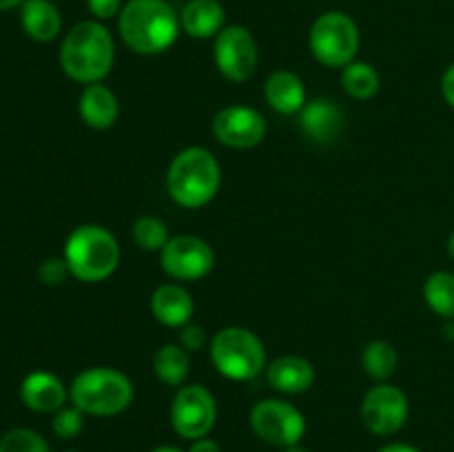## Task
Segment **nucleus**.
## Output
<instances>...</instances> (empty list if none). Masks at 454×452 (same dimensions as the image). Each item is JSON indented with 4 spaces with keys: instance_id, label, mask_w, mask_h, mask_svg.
<instances>
[{
    "instance_id": "nucleus-24",
    "label": "nucleus",
    "mask_w": 454,
    "mask_h": 452,
    "mask_svg": "<svg viewBox=\"0 0 454 452\" xmlns=\"http://www.w3.org/2000/svg\"><path fill=\"white\" fill-rule=\"evenodd\" d=\"M424 300L433 313L443 319H454V273L437 270L424 284Z\"/></svg>"
},
{
    "instance_id": "nucleus-31",
    "label": "nucleus",
    "mask_w": 454,
    "mask_h": 452,
    "mask_svg": "<svg viewBox=\"0 0 454 452\" xmlns=\"http://www.w3.org/2000/svg\"><path fill=\"white\" fill-rule=\"evenodd\" d=\"M89 12L98 18V20H109V18L120 16L124 3L122 0H87Z\"/></svg>"
},
{
    "instance_id": "nucleus-40",
    "label": "nucleus",
    "mask_w": 454,
    "mask_h": 452,
    "mask_svg": "<svg viewBox=\"0 0 454 452\" xmlns=\"http://www.w3.org/2000/svg\"><path fill=\"white\" fill-rule=\"evenodd\" d=\"M69 452H75V450H69Z\"/></svg>"
},
{
    "instance_id": "nucleus-2",
    "label": "nucleus",
    "mask_w": 454,
    "mask_h": 452,
    "mask_svg": "<svg viewBox=\"0 0 454 452\" xmlns=\"http://www.w3.org/2000/svg\"><path fill=\"white\" fill-rule=\"evenodd\" d=\"M114 60V35L100 20L78 22L62 40L60 66L75 82H102L109 75Z\"/></svg>"
},
{
    "instance_id": "nucleus-6",
    "label": "nucleus",
    "mask_w": 454,
    "mask_h": 452,
    "mask_svg": "<svg viewBox=\"0 0 454 452\" xmlns=\"http://www.w3.org/2000/svg\"><path fill=\"white\" fill-rule=\"evenodd\" d=\"M211 362L222 377L233 381L255 379L266 368V350L260 337L244 326H229L211 341Z\"/></svg>"
},
{
    "instance_id": "nucleus-17",
    "label": "nucleus",
    "mask_w": 454,
    "mask_h": 452,
    "mask_svg": "<svg viewBox=\"0 0 454 452\" xmlns=\"http://www.w3.org/2000/svg\"><path fill=\"white\" fill-rule=\"evenodd\" d=\"M266 379L270 388L284 394L306 393L315 384L313 363L300 355H284L266 368Z\"/></svg>"
},
{
    "instance_id": "nucleus-27",
    "label": "nucleus",
    "mask_w": 454,
    "mask_h": 452,
    "mask_svg": "<svg viewBox=\"0 0 454 452\" xmlns=\"http://www.w3.org/2000/svg\"><path fill=\"white\" fill-rule=\"evenodd\" d=\"M0 452H49V443L43 434L34 433L29 428L9 430L0 439Z\"/></svg>"
},
{
    "instance_id": "nucleus-3",
    "label": "nucleus",
    "mask_w": 454,
    "mask_h": 452,
    "mask_svg": "<svg viewBox=\"0 0 454 452\" xmlns=\"http://www.w3.org/2000/svg\"><path fill=\"white\" fill-rule=\"evenodd\" d=\"M220 162L204 146H189L168 164L167 191L182 208L207 207L220 191Z\"/></svg>"
},
{
    "instance_id": "nucleus-11",
    "label": "nucleus",
    "mask_w": 454,
    "mask_h": 452,
    "mask_svg": "<svg viewBox=\"0 0 454 452\" xmlns=\"http://www.w3.org/2000/svg\"><path fill=\"white\" fill-rule=\"evenodd\" d=\"M160 253H162L164 273L180 282H198L207 277L215 266V253L211 244L198 235H176Z\"/></svg>"
},
{
    "instance_id": "nucleus-8",
    "label": "nucleus",
    "mask_w": 454,
    "mask_h": 452,
    "mask_svg": "<svg viewBox=\"0 0 454 452\" xmlns=\"http://www.w3.org/2000/svg\"><path fill=\"white\" fill-rule=\"evenodd\" d=\"M251 428L262 441L278 448H291L301 441L306 419L293 403L282 399H264L251 410Z\"/></svg>"
},
{
    "instance_id": "nucleus-5",
    "label": "nucleus",
    "mask_w": 454,
    "mask_h": 452,
    "mask_svg": "<svg viewBox=\"0 0 454 452\" xmlns=\"http://www.w3.org/2000/svg\"><path fill=\"white\" fill-rule=\"evenodd\" d=\"M69 399L84 415L114 417L131 406L133 384L115 368H87L71 381Z\"/></svg>"
},
{
    "instance_id": "nucleus-26",
    "label": "nucleus",
    "mask_w": 454,
    "mask_h": 452,
    "mask_svg": "<svg viewBox=\"0 0 454 452\" xmlns=\"http://www.w3.org/2000/svg\"><path fill=\"white\" fill-rule=\"evenodd\" d=\"M131 238L140 248L155 253V251H162V248L167 246L171 235H168L167 224H164L160 217L145 215L140 217V220H136V224H133V230H131Z\"/></svg>"
},
{
    "instance_id": "nucleus-38",
    "label": "nucleus",
    "mask_w": 454,
    "mask_h": 452,
    "mask_svg": "<svg viewBox=\"0 0 454 452\" xmlns=\"http://www.w3.org/2000/svg\"><path fill=\"white\" fill-rule=\"evenodd\" d=\"M284 452H309L306 450V448H301L300 443H297V446H291V448H284Z\"/></svg>"
},
{
    "instance_id": "nucleus-20",
    "label": "nucleus",
    "mask_w": 454,
    "mask_h": 452,
    "mask_svg": "<svg viewBox=\"0 0 454 452\" xmlns=\"http://www.w3.org/2000/svg\"><path fill=\"white\" fill-rule=\"evenodd\" d=\"M264 97L273 111L282 115L300 113L306 105L304 82L297 74L288 69L273 71L264 84Z\"/></svg>"
},
{
    "instance_id": "nucleus-21",
    "label": "nucleus",
    "mask_w": 454,
    "mask_h": 452,
    "mask_svg": "<svg viewBox=\"0 0 454 452\" xmlns=\"http://www.w3.org/2000/svg\"><path fill=\"white\" fill-rule=\"evenodd\" d=\"M20 22L25 34L35 43H51L62 27V16L58 7L49 0H25L20 12Z\"/></svg>"
},
{
    "instance_id": "nucleus-12",
    "label": "nucleus",
    "mask_w": 454,
    "mask_h": 452,
    "mask_svg": "<svg viewBox=\"0 0 454 452\" xmlns=\"http://www.w3.org/2000/svg\"><path fill=\"white\" fill-rule=\"evenodd\" d=\"M408 419V397L399 386L380 384L362 401V421L377 437L399 433Z\"/></svg>"
},
{
    "instance_id": "nucleus-29",
    "label": "nucleus",
    "mask_w": 454,
    "mask_h": 452,
    "mask_svg": "<svg viewBox=\"0 0 454 452\" xmlns=\"http://www.w3.org/2000/svg\"><path fill=\"white\" fill-rule=\"evenodd\" d=\"M67 275L71 273L65 257H49V260H44L38 269V277L43 279V284H47V286H58V284L65 282Z\"/></svg>"
},
{
    "instance_id": "nucleus-16",
    "label": "nucleus",
    "mask_w": 454,
    "mask_h": 452,
    "mask_svg": "<svg viewBox=\"0 0 454 452\" xmlns=\"http://www.w3.org/2000/svg\"><path fill=\"white\" fill-rule=\"evenodd\" d=\"M193 297L180 284H162L151 295V313L162 326L182 328L193 317Z\"/></svg>"
},
{
    "instance_id": "nucleus-23",
    "label": "nucleus",
    "mask_w": 454,
    "mask_h": 452,
    "mask_svg": "<svg viewBox=\"0 0 454 452\" xmlns=\"http://www.w3.org/2000/svg\"><path fill=\"white\" fill-rule=\"evenodd\" d=\"M341 87L355 100H371L380 91L381 80L375 66L355 60L341 71Z\"/></svg>"
},
{
    "instance_id": "nucleus-14",
    "label": "nucleus",
    "mask_w": 454,
    "mask_h": 452,
    "mask_svg": "<svg viewBox=\"0 0 454 452\" xmlns=\"http://www.w3.org/2000/svg\"><path fill=\"white\" fill-rule=\"evenodd\" d=\"M344 109L331 97H315L306 102L300 111V127L306 137H310L317 144H328L337 140L344 131Z\"/></svg>"
},
{
    "instance_id": "nucleus-18",
    "label": "nucleus",
    "mask_w": 454,
    "mask_h": 452,
    "mask_svg": "<svg viewBox=\"0 0 454 452\" xmlns=\"http://www.w3.org/2000/svg\"><path fill=\"white\" fill-rule=\"evenodd\" d=\"M78 111L80 118H82V122L87 124V127L105 131V129H111L118 122L120 102L106 84H87V87L82 89V93H80Z\"/></svg>"
},
{
    "instance_id": "nucleus-36",
    "label": "nucleus",
    "mask_w": 454,
    "mask_h": 452,
    "mask_svg": "<svg viewBox=\"0 0 454 452\" xmlns=\"http://www.w3.org/2000/svg\"><path fill=\"white\" fill-rule=\"evenodd\" d=\"M151 452H184V450H180V448H176V446H158L155 450H151Z\"/></svg>"
},
{
    "instance_id": "nucleus-1",
    "label": "nucleus",
    "mask_w": 454,
    "mask_h": 452,
    "mask_svg": "<svg viewBox=\"0 0 454 452\" xmlns=\"http://www.w3.org/2000/svg\"><path fill=\"white\" fill-rule=\"evenodd\" d=\"M122 43L140 56L168 51L180 35V13L168 0H127L118 16Z\"/></svg>"
},
{
    "instance_id": "nucleus-25",
    "label": "nucleus",
    "mask_w": 454,
    "mask_h": 452,
    "mask_svg": "<svg viewBox=\"0 0 454 452\" xmlns=\"http://www.w3.org/2000/svg\"><path fill=\"white\" fill-rule=\"evenodd\" d=\"M397 363H399L397 350H395V346L388 344V341L377 339V341H371V344L364 348L362 366L364 370H366V375L372 377V379L377 381L390 379V377L395 375V370H397Z\"/></svg>"
},
{
    "instance_id": "nucleus-30",
    "label": "nucleus",
    "mask_w": 454,
    "mask_h": 452,
    "mask_svg": "<svg viewBox=\"0 0 454 452\" xmlns=\"http://www.w3.org/2000/svg\"><path fill=\"white\" fill-rule=\"evenodd\" d=\"M180 346L189 353H198L207 346V331L200 323H186L180 332Z\"/></svg>"
},
{
    "instance_id": "nucleus-4",
    "label": "nucleus",
    "mask_w": 454,
    "mask_h": 452,
    "mask_svg": "<svg viewBox=\"0 0 454 452\" xmlns=\"http://www.w3.org/2000/svg\"><path fill=\"white\" fill-rule=\"evenodd\" d=\"M65 261L78 282H105L120 266V244L105 226L82 224L67 238Z\"/></svg>"
},
{
    "instance_id": "nucleus-7",
    "label": "nucleus",
    "mask_w": 454,
    "mask_h": 452,
    "mask_svg": "<svg viewBox=\"0 0 454 452\" xmlns=\"http://www.w3.org/2000/svg\"><path fill=\"white\" fill-rule=\"evenodd\" d=\"M310 53L331 69H344L355 62L359 49L357 22L344 12H326L313 22L309 34Z\"/></svg>"
},
{
    "instance_id": "nucleus-32",
    "label": "nucleus",
    "mask_w": 454,
    "mask_h": 452,
    "mask_svg": "<svg viewBox=\"0 0 454 452\" xmlns=\"http://www.w3.org/2000/svg\"><path fill=\"white\" fill-rule=\"evenodd\" d=\"M442 93L443 97H446L448 105L454 109V62L450 66L446 69V74H443V80H442Z\"/></svg>"
},
{
    "instance_id": "nucleus-15",
    "label": "nucleus",
    "mask_w": 454,
    "mask_h": 452,
    "mask_svg": "<svg viewBox=\"0 0 454 452\" xmlns=\"http://www.w3.org/2000/svg\"><path fill=\"white\" fill-rule=\"evenodd\" d=\"M67 397H69V393H67L65 384H62L60 377H56L53 372H29L20 384L22 403H25L29 410L40 412V415L58 412L60 408H65Z\"/></svg>"
},
{
    "instance_id": "nucleus-13",
    "label": "nucleus",
    "mask_w": 454,
    "mask_h": 452,
    "mask_svg": "<svg viewBox=\"0 0 454 452\" xmlns=\"http://www.w3.org/2000/svg\"><path fill=\"white\" fill-rule=\"evenodd\" d=\"M213 133L229 149H253L266 137V120L253 106L231 105L215 113Z\"/></svg>"
},
{
    "instance_id": "nucleus-9",
    "label": "nucleus",
    "mask_w": 454,
    "mask_h": 452,
    "mask_svg": "<svg viewBox=\"0 0 454 452\" xmlns=\"http://www.w3.org/2000/svg\"><path fill=\"white\" fill-rule=\"evenodd\" d=\"M217 403L211 390L200 384L182 386L171 403V425L182 439H202L213 430Z\"/></svg>"
},
{
    "instance_id": "nucleus-22",
    "label": "nucleus",
    "mask_w": 454,
    "mask_h": 452,
    "mask_svg": "<svg viewBox=\"0 0 454 452\" xmlns=\"http://www.w3.org/2000/svg\"><path fill=\"white\" fill-rule=\"evenodd\" d=\"M191 357L189 350L180 344H164L153 357V372L167 386H182L189 377Z\"/></svg>"
},
{
    "instance_id": "nucleus-10",
    "label": "nucleus",
    "mask_w": 454,
    "mask_h": 452,
    "mask_svg": "<svg viewBox=\"0 0 454 452\" xmlns=\"http://www.w3.org/2000/svg\"><path fill=\"white\" fill-rule=\"evenodd\" d=\"M213 58L220 74L231 82H247L253 78L260 62L255 38L242 25H229L215 35Z\"/></svg>"
},
{
    "instance_id": "nucleus-39",
    "label": "nucleus",
    "mask_w": 454,
    "mask_h": 452,
    "mask_svg": "<svg viewBox=\"0 0 454 452\" xmlns=\"http://www.w3.org/2000/svg\"><path fill=\"white\" fill-rule=\"evenodd\" d=\"M448 253H450V257L454 260V230H452L450 239H448Z\"/></svg>"
},
{
    "instance_id": "nucleus-35",
    "label": "nucleus",
    "mask_w": 454,
    "mask_h": 452,
    "mask_svg": "<svg viewBox=\"0 0 454 452\" xmlns=\"http://www.w3.org/2000/svg\"><path fill=\"white\" fill-rule=\"evenodd\" d=\"M22 3H25V0H0V12H7V9L18 7V4Z\"/></svg>"
},
{
    "instance_id": "nucleus-28",
    "label": "nucleus",
    "mask_w": 454,
    "mask_h": 452,
    "mask_svg": "<svg viewBox=\"0 0 454 452\" xmlns=\"http://www.w3.org/2000/svg\"><path fill=\"white\" fill-rule=\"evenodd\" d=\"M84 428V412L75 406L60 408L53 417V433L60 439H75Z\"/></svg>"
},
{
    "instance_id": "nucleus-37",
    "label": "nucleus",
    "mask_w": 454,
    "mask_h": 452,
    "mask_svg": "<svg viewBox=\"0 0 454 452\" xmlns=\"http://www.w3.org/2000/svg\"><path fill=\"white\" fill-rule=\"evenodd\" d=\"M446 337H448V339H454V319H448V323H446Z\"/></svg>"
},
{
    "instance_id": "nucleus-33",
    "label": "nucleus",
    "mask_w": 454,
    "mask_h": 452,
    "mask_svg": "<svg viewBox=\"0 0 454 452\" xmlns=\"http://www.w3.org/2000/svg\"><path fill=\"white\" fill-rule=\"evenodd\" d=\"M186 452H220V443L213 441V439H208V437L195 439Z\"/></svg>"
},
{
    "instance_id": "nucleus-34",
    "label": "nucleus",
    "mask_w": 454,
    "mask_h": 452,
    "mask_svg": "<svg viewBox=\"0 0 454 452\" xmlns=\"http://www.w3.org/2000/svg\"><path fill=\"white\" fill-rule=\"evenodd\" d=\"M380 452H419L415 446H408V443H388V446L381 448Z\"/></svg>"
},
{
    "instance_id": "nucleus-19",
    "label": "nucleus",
    "mask_w": 454,
    "mask_h": 452,
    "mask_svg": "<svg viewBox=\"0 0 454 452\" xmlns=\"http://www.w3.org/2000/svg\"><path fill=\"white\" fill-rule=\"evenodd\" d=\"M180 27L191 38H215L226 27V12L220 0H189L180 12Z\"/></svg>"
}]
</instances>
